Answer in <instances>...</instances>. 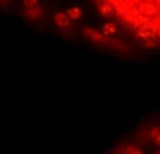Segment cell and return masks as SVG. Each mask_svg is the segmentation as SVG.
I'll list each match as a JSON object with an SVG mask.
<instances>
[{"label":"cell","instance_id":"obj_1","mask_svg":"<svg viewBox=\"0 0 160 154\" xmlns=\"http://www.w3.org/2000/svg\"><path fill=\"white\" fill-rule=\"evenodd\" d=\"M53 21H55V24H57L58 27H61V28H68V27L71 25V19H69V16H68L66 13H57V14L53 16Z\"/></svg>","mask_w":160,"mask_h":154},{"label":"cell","instance_id":"obj_2","mask_svg":"<svg viewBox=\"0 0 160 154\" xmlns=\"http://www.w3.org/2000/svg\"><path fill=\"white\" fill-rule=\"evenodd\" d=\"M99 13H101L102 16H112V14L115 13V5L105 0L104 3L99 5Z\"/></svg>","mask_w":160,"mask_h":154},{"label":"cell","instance_id":"obj_3","mask_svg":"<svg viewBox=\"0 0 160 154\" xmlns=\"http://www.w3.org/2000/svg\"><path fill=\"white\" fill-rule=\"evenodd\" d=\"M25 16H27L28 19H32V21H36V19H39V18L42 16V10H41L39 7H35V8H27Z\"/></svg>","mask_w":160,"mask_h":154},{"label":"cell","instance_id":"obj_4","mask_svg":"<svg viewBox=\"0 0 160 154\" xmlns=\"http://www.w3.org/2000/svg\"><path fill=\"white\" fill-rule=\"evenodd\" d=\"M66 14L69 16L71 21H78L80 18H82V10H80L78 7H72V8H69L66 11Z\"/></svg>","mask_w":160,"mask_h":154},{"label":"cell","instance_id":"obj_5","mask_svg":"<svg viewBox=\"0 0 160 154\" xmlns=\"http://www.w3.org/2000/svg\"><path fill=\"white\" fill-rule=\"evenodd\" d=\"M102 33L105 36H112V35H116V25L112 24V22H107L102 25Z\"/></svg>","mask_w":160,"mask_h":154},{"label":"cell","instance_id":"obj_6","mask_svg":"<svg viewBox=\"0 0 160 154\" xmlns=\"http://www.w3.org/2000/svg\"><path fill=\"white\" fill-rule=\"evenodd\" d=\"M158 135H160V126H152V127L148 131V138L152 140V141H154Z\"/></svg>","mask_w":160,"mask_h":154},{"label":"cell","instance_id":"obj_7","mask_svg":"<svg viewBox=\"0 0 160 154\" xmlns=\"http://www.w3.org/2000/svg\"><path fill=\"white\" fill-rule=\"evenodd\" d=\"M24 5L25 8H35L38 7V0H24Z\"/></svg>","mask_w":160,"mask_h":154},{"label":"cell","instance_id":"obj_8","mask_svg":"<svg viewBox=\"0 0 160 154\" xmlns=\"http://www.w3.org/2000/svg\"><path fill=\"white\" fill-rule=\"evenodd\" d=\"M144 44H146L148 47H155V46H157V43L154 41V38H146V39H144Z\"/></svg>","mask_w":160,"mask_h":154},{"label":"cell","instance_id":"obj_9","mask_svg":"<svg viewBox=\"0 0 160 154\" xmlns=\"http://www.w3.org/2000/svg\"><path fill=\"white\" fill-rule=\"evenodd\" d=\"M130 154H143V151H141L140 148H137V146H135V148H133V151H132Z\"/></svg>","mask_w":160,"mask_h":154},{"label":"cell","instance_id":"obj_10","mask_svg":"<svg viewBox=\"0 0 160 154\" xmlns=\"http://www.w3.org/2000/svg\"><path fill=\"white\" fill-rule=\"evenodd\" d=\"M154 145H155V146H160V135H158V137L154 140Z\"/></svg>","mask_w":160,"mask_h":154},{"label":"cell","instance_id":"obj_11","mask_svg":"<svg viewBox=\"0 0 160 154\" xmlns=\"http://www.w3.org/2000/svg\"><path fill=\"white\" fill-rule=\"evenodd\" d=\"M154 154H160V146H157V148H155V151H154Z\"/></svg>","mask_w":160,"mask_h":154}]
</instances>
